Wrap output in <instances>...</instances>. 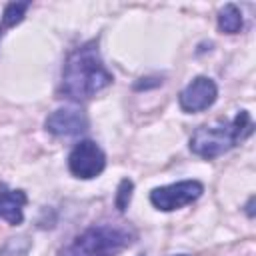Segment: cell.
Segmentation results:
<instances>
[{
  "label": "cell",
  "instance_id": "cell-11",
  "mask_svg": "<svg viewBox=\"0 0 256 256\" xmlns=\"http://www.w3.org/2000/svg\"><path fill=\"white\" fill-rule=\"evenodd\" d=\"M132 190H134V184H132V180H128V178H124L120 184H118V190H116V208L120 210V212H124L126 208H128V204H130V200H132Z\"/></svg>",
  "mask_w": 256,
  "mask_h": 256
},
{
  "label": "cell",
  "instance_id": "cell-9",
  "mask_svg": "<svg viewBox=\"0 0 256 256\" xmlns=\"http://www.w3.org/2000/svg\"><path fill=\"white\" fill-rule=\"evenodd\" d=\"M244 26L242 12L236 4H224L218 12V30L224 34H236Z\"/></svg>",
  "mask_w": 256,
  "mask_h": 256
},
{
  "label": "cell",
  "instance_id": "cell-8",
  "mask_svg": "<svg viewBox=\"0 0 256 256\" xmlns=\"http://www.w3.org/2000/svg\"><path fill=\"white\" fill-rule=\"evenodd\" d=\"M28 202V196L24 190L8 188L6 184H0V218H4L8 224L18 226L24 220V206Z\"/></svg>",
  "mask_w": 256,
  "mask_h": 256
},
{
  "label": "cell",
  "instance_id": "cell-6",
  "mask_svg": "<svg viewBox=\"0 0 256 256\" xmlns=\"http://www.w3.org/2000/svg\"><path fill=\"white\" fill-rule=\"evenodd\" d=\"M218 98V86L208 76H196L180 94L178 102L184 112H202L210 108Z\"/></svg>",
  "mask_w": 256,
  "mask_h": 256
},
{
  "label": "cell",
  "instance_id": "cell-4",
  "mask_svg": "<svg viewBox=\"0 0 256 256\" xmlns=\"http://www.w3.org/2000/svg\"><path fill=\"white\" fill-rule=\"evenodd\" d=\"M204 192V184L198 180H182L168 186H158L150 192V202L162 212H172L196 202Z\"/></svg>",
  "mask_w": 256,
  "mask_h": 256
},
{
  "label": "cell",
  "instance_id": "cell-12",
  "mask_svg": "<svg viewBox=\"0 0 256 256\" xmlns=\"http://www.w3.org/2000/svg\"><path fill=\"white\" fill-rule=\"evenodd\" d=\"M252 202H254V196H252V198L248 200V206H246V208H248V216H250V218L254 216V212H252Z\"/></svg>",
  "mask_w": 256,
  "mask_h": 256
},
{
  "label": "cell",
  "instance_id": "cell-2",
  "mask_svg": "<svg viewBox=\"0 0 256 256\" xmlns=\"http://www.w3.org/2000/svg\"><path fill=\"white\" fill-rule=\"evenodd\" d=\"M136 240V230L124 222H106L86 228L58 256H118Z\"/></svg>",
  "mask_w": 256,
  "mask_h": 256
},
{
  "label": "cell",
  "instance_id": "cell-5",
  "mask_svg": "<svg viewBox=\"0 0 256 256\" xmlns=\"http://www.w3.org/2000/svg\"><path fill=\"white\" fill-rule=\"evenodd\" d=\"M68 168L76 178H96L106 168V154L94 140H80L68 156Z\"/></svg>",
  "mask_w": 256,
  "mask_h": 256
},
{
  "label": "cell",
  "instance_id": "cell-13",
  "mask_svg": "<svg viewBox=\"0 0 256 256\" xmlns=\"http://www.w3.org/2000/svg\"><path fill=\"white\" fill-rule=\"evenodd\" d=\"M178 256H186V254H178Z\"/></svg>",
  "mask_w": 256,
  "mask_h": 256
},
{
  "label": "cell",
  "instance_id": "cell-1",
  "mask_svg": "<svg viewBox=\"0 0 256 256\" xmlns=\"http://www.w3.org/2000/svg\"><path fill=\"white\" fill-rule=\"evenodd\" d=\"M112 74L104 66L98 46L88 42L76 48L62 70V94L72 100H88L112 84Z\"/></svg>",
  "mask_w": 256,
  "mask_h": 256
},
{
  "label": "cell",
  "instance_id": "cell-10",
  "mask_svg": "<svg viewBox=\"0 0 256 256\" xmlns=\"http://www.w3.org/2000/svg\"><path fill=\"white\" fill-rule=\"evenodd\" d=\"M28 8H30V2H10V4H6L4 14H2V24H0V34L6 28H12V26L20 24L24 20Z\"/></svg>",
  "mask_w": 256,
  "mask_h": 256
},
{
  "label": "cell",
  "instance_id": "cell-7",
  "mask_svg": "<svg viewBox=\"0 0 256 256\" xmlns=\"http://www.w3.org/2000/svg\"><path fill=\"white\" fill-rule=\"evenodd\" d=\"M44 126L54 136H76L88 130V116L84 110L76 106H66V108L54 110L46 118Z\"/></svg>",
  "mask_w": 256,
  "mask_h": 256
},
{
  "label": "cell",
  "instance_id": "cell-3",
  "mask_svg": "<svg viewBox=\"0 0 256 256\" xmlns=\"http://www.w3.org/2000/svg\"><path fill=\"white\" fill-rule=\"evenodd\" d=\"M254 132V122L248 110H240L232 122L228 124H212V126H200L192 138H190V150L200 158H216L230 148H234L238 142L246 140Z\"/></svg>",
  "mask_w": 256,
  "mask_h": 256
}]
</instances>
